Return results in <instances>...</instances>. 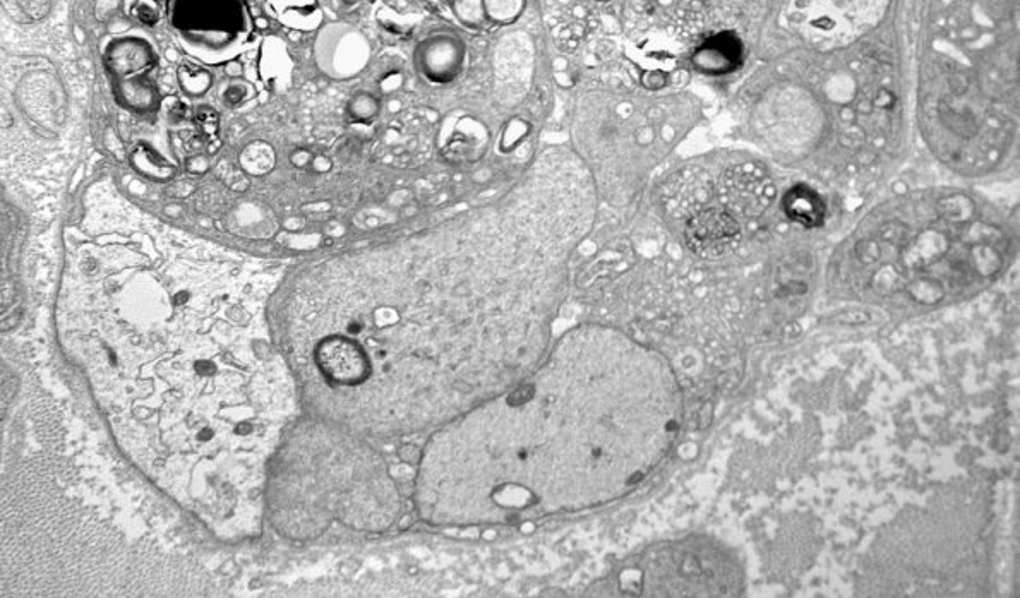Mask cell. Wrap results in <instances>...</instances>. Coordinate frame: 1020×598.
<instances>
[{
	"label": "cell",
	"instance_id": "cell-5",
	"mask_svg": "<svg viewBox=\"0 0 1020 598\" xmlns=\"http://www.w3.org/2000/svg\"><path fill=\"white\" fill-rule=\"evenodd\" d=\"M743 59V43L732 33L712 36L693 54L696 69L710 76L731 74L741 67Z\"/></svg>",
	"mask_w": 1020,
	"mask_h": 598
},
{
	"label": "cell",
	"instance_id": "cell-2",
	"mask_svg": "<svg viewBox=\"0 0 1020 598\" xmlns=\"http://www.w3.org/2000/svg\"><path fill=\"white\" fill-rule=\"evenodd\" d=\"M167 16L180 47L211 66L242 54L254 31L246 0H167Z\"/></svg>",
	"mask_w": 1020,
	"mask_h": 598
},
{
	"label": "cell",
	"instance_id": "cell-9",
	"mask_svg": "<svg viewBox=\"0 0 1020 598\" xmlns=\"http://www.w3.org/2000/svg\"><path fill=\"white\" fill-rule=\"evenodd\" d=\"M455 14L468 26H479L486 21V9L482 0H455Z\"/></svg>",
	"mask_w": 1020,
	"mask_h": 598
},
{
	"label": "cell",
	"instance_id": "cell-6",
	"mask_svg": "<svg viewBox=\"0 0 1020 598\" xmlns=\"http://www.w3.org/2000/svg\"><path fill=\"white\" fill-rule=\"evenodd\" d=\"M782 210L791 222L804 228L822 227L827 218V204L822 196L804 184L791 187L784 194Z\"/></svg>",
	"mask_w": 1020,
	"mask_h": 598
},
{
	"label": "cell",
	"instance_id": "cell-11",
	"mask_svg": "<svg viewBox=\"0 0 1020 598\" xmlns=\"http://www.w3.org/2000/svg\"><path fill=\"white\" fill-rule=\"evenodd\" d=\"M599 2H607V0H599Z\"/></svg>",
	"mask_w": 1020,
	"mask_h": 598
},
{
	"label": "cell",
	"instance_id": "cell-1",
	"mask_svg": "<svg viewBox=\"0 0 1020 598\" xmlns=\"http://www.w3.org/2000/svg\"><path fill=\"white\" fill-rule=\"evenodd\" d=\"M654 355L626 338H564L544 367L506 393L448 422L432 437L420 484L468 475L419 494L420 513L468 485L431 523L465 496L450 525L503 523L606 503L638 484L664 449L669 417L635 372Z\"/></svg>",
	"mask_w": 1020,
	"mask_h": 598
},
{
	"label": "cell",
	"instance_id": "cell-10",
	"mask_svg": "<svg viewBox=\"0 0 1020 598\" xmlns=\"http://www.w3.org/2000/svg\"><path fill=\"white\" fill-rule=\"evenodd\" d=\"M127 7H129V12H131L134 18L139 19L141 23L148 24V26L155 24L158 21V16H160L158 14V7L151 0H134V2H129Z\"/></svg>",
	"mask_w": 1020,
	"mask_h": 598
},
{
	"label": "cell",
	"instance_id": "cell-3",
	"mask_svg": "<svg viewBox=\"0 0 1020 598\" xmlns=\"http://www.w3.org/2000/svg\"><path fill=\"white\" fill-rule=\"evenodd\" d=\"M888 0H792V21L820 48L846 47L880 23Z\"/></svg>",
	"mask_w": 1020,
	"mask_h": 598
},
{
	"label": "cell",
	"instance_id": "cell-7",
	"mask_svg": "<svg viewBox=\"0 0 1020 598\" xmlns=\"http://www.w3.org/2000/svg\"><path fill=\"white\" fill-rule=\"evenodd\" d=\"M276 19L297 30H312L321 23V9L316 0H270Z\"/></svg>",
	"mask_w": 1020,
	"mask_h": 598
},
{
	"label": "cell",
	"instance_id": "cell-4",
	"mask_svg": "<svg viewBox=\"0 0 1020 598\" xmlns=\"http://www.w3.org/2000/svg\"><path fill=\"white\" fill-rule=\"evenodd\" d=\"M691 252L703 259H719L738 247L741 225L729 213L707 210L693 216L684 230Z\"/></svg>",
	"mask_w": 1020,
	"mask_h": 598
},
{
	"label": "cell",
	"instance_id": "cell-8",
	"mask_svg": "<svg viewBox=\"0 0 1020 598\" xmlns=\"http://www.w3.org/2000/svg\"><path fill=\"white\" fill-rule=\"evenodd\" d=\"M482 2H484L487 18L494 19L498 23L515 21L525 6V0H482Z\"/></svg>",
	"mask_w": 1020,
	"mask_h": 598
}]
</instances>
